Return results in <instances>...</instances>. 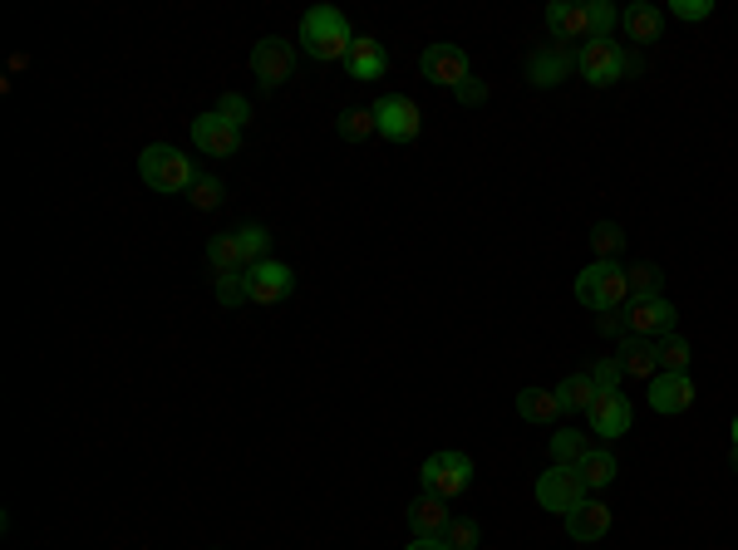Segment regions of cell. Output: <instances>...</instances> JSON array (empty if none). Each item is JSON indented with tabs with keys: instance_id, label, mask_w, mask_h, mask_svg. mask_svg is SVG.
Wrapping results in <instances>:
<instances>
[{
	"instance_id": "cell-15",
	"label": "cell",
	"mask_w": 738,
	"mask_h": 550,
	"mask_svg": "<svg viewBox=\"0 0 738 550\" xmlns=\"http://www.w3.org/2000/svg\"><path fill=\"white\" fill-rule=\"evenodd\" d=\"M576 69V50L572 44H542V50L527 54V79L537 89H556L562 79H572Z\"/></svg>"
},
{
	"instance_id": "cell-14",
	"label": "cell",
	"mask_w": 738,
	"mask_h": 550,
	"mask_svg": "<svg viewBox=\"0 0 738 550\" xmlns=\"http://www.w3.org/2000/svg\"><path fill=\"white\" fill-rule=\"evenodd\" d=\"M192 143L208 157H232L236 147H242V129H232V123L212 109V113H198V119H192Z\"/></svg>"
},
{
	"instance_id": "cell-22",
	"label": "cell",
	"mask_w": 738,
	"mask_h": 550,
	"mask_svg": "<svg viewBox=\"0 0 738 550\" xmlns=\"http://www.w3.org/2000/svg\"><path fill=\"white\" fill-rule=\"evenodd\" d=\"M582 481H586V491H600V487H610L620 472V462H616V452H606V447H590V452L582 457Z\"/></svg>"
},
{
	"instance_id": "cell-20",
	"label": "cell",
	"mask_w": 738,
	"mask_h": 550,
	"mask_svg": "<svg viewBox=\"0 0 738 550\" xmlns=\"http://www.w3.org/2000/svg\"><path fill=\"white\" fill-rule=\"evenodd\" d=\"M408 526H414V536H448V526H453V511H448V501L443 497H414L408 501Z\"/></svg>"
},
{
	"instance_id": "cell-6",
	"label": "cell",
	"mask_w": 738,
	"mask_h": 550,
	"mask_svg": "<svg viewBox=\"0 0 738 550\" xmlns=\"http://www.w3.org/2000/svg\"><path fill=\"white\" fill-rule=\"evenodd\" d=\"M590 497L586 491V481L576 467H547V472L537 477V501H542V511H556V516H566V511H576L582 501Z\"/></svg>"
},
{
	"instance_id": "cell-18",
	"label": "cell",
	"mask_w": 738,
	"mask_h": 550,
	"mask_svg": "<svg viewBox=\"0 0 738 550\" xmlns=\"http://www.w3.org/2000/svg\"><path fill=\"white\" fill-rule=\"evenodd\" d=\"M620 26L635 44H660L665 40V16L660 6H650V0H630L626 10H620Z\"/></svg>"
},
{
	"instance_id": "cell-19",
	"label": "cell",
	"mask_w": 738,
	"mask_h": 550,
	"mask_svg": "<svg viewBox=\"0 0 738 550\" xmlns=\"http://www.w3.org/2000/svg\"><path fill=\"white\" fill-rule=\"evenodd\" d=\"M547 30H552V40H562V44L590 40L586 6H572V0H552V6H547Z\"/></svg>"
},
{
	"instance_id": "cell-5",
	"label": "cell",
	"mask_w": 738,
	"mask_h": 550,
	"mask_svg": "<svg viewBox=\"0 0 738 550\" xmlns=\"http://www.w3.org/2000/svg\"><path fill=\"white\" fill-rule=\"evenodd\" d=\"M418 481H424L428 497H463V491L473 487V457L468 452H434L424 457V467H418Z\"/></svg>"
},
{
	"instance_id": "cell-4",
	"label": "cell",
	"mask_w": 738,
	"mask_h": 550,
	"mask_svg": "<svg viewBox=\"0 0 738 550\" xmlns=\"http://www.w3.org/2000/svg\"><path fill=\"white\" fill-rule=\"evenodd\" d=\"M576 69H582L586 84L610 89V84H620V74H635V69H640V60L620 50L616 40H586L582 50H576Z\"/></svg>"
},
{
	"instance_id": "cell-41",
	"label": "cell",
	"mask_w": 738,
	"mask_h": 550,
	"mask_svg": "<svg viewBox=\"0 0 738 550\" xmlns=\"http://www.w3.org/2000/svg\"><path fill=\"white\" fill-rule=\"evenodd\" d=\"M734 457H738V412H734Z\"/></svg>"
},
{
	"instance_id": "cell-33",
	"label": "cell",
	"mask_w": 738,
	"mask_h": 550,
	"mask_svg": "<svg viewBox=\"0 0 738 550\" xmlns=\"http://www.w3.org/2000/svg\"><path fill=\"white\" fill-rule=\"evenodd\" d=\"M188 202L198 206V212H218V206H222V182H218V177H208V172H202V177L192 182Z\"/></svg>"
},
{
	"instance_id": "cell-17",
	"label": "cell",
	"mask_w": 738,
	"mask_h": 550,
	"mask_svg": "<svg viewBox=\"0 0 738 550\" xmlns=\"http://www.w3.org/2000/svg\"><path fill=\"white\" fill-rule=\"evenodd\" d=\"M620 369H626V378H645L650 384L655 374H660V339H640V335H626L616 349Z\"/></svg>"
},
{
	"instance_id": "cell-35",
	"label": "cell",
	"mask_w": 738,
	"mask_h": 550,
	"mask_svg": "<svg viewBox=\"0 0 738 550\" xmlns=\"http://www.w3.org/2000/svg\"><path fill=\"white\" fill-rule=\"evenodd\" d=\"M218 301H222V305H246V301H252V295H246V271L218 275Z\"/></svg>"
},
{
	"instance_id": "cell-38",
	"label": "cell",
	"mask_w": 738,
	"mask_h": 550,
	"mask_svg": "<svg viewBox=\"0 0 738 550\" xmlns=\"http://www.w3.org/2000/svg\"><path fill=\"white\" fill-rule=\"evenodd\" d=\"M669 10H675L679 20H709L714 16V0H675Z\"/></svg>"
},
{
	"instance_id": "cell-32",
	"label": "cell",
	"mask_w": 738,
	"mask_h": 550,
	"mask_svg": "<svg viewBox=\"0 0 738 550\" xmlns=\"http://www.w3.org/2000/svg\"><path fill=\"white\" fill-rule=\"evenodd\" d=\"M586 374H590V384H596V394H610V388H620V378H626V369H620V359H616V354L596 359Z\"/></svg>"
},
{
	"instance_id": "cell-28",
	"label": "cell",
	"mask_w": 738,
	"mask_h": 550,
	"mask_svg": "<svg viewBox=\"0 0 738 550\" xmlns=\"http://www.w3.org/2000/svg\"><path fill=\"white\" fill-rule=\"evenodd\" d=\"M689 359H695V349H689L685 335H665L660 339V369L665 374H689Z\"/></svg>"
},
{
	"instance_id": "cell-31",
	"label": "cell",
	"mask_w": 738,
	"mask_h": 550,
	"mask_svg": "<svg viewBox=\"0 0 738 550\" xmlns=\"http://www.w3.org/2000/svg\"><path fill=\"white\" fill-rule=\"evenodd\" d=\"M590 246H596L600 261H616V251L626 246V232H620L616 222H596V232H590Z\"/></svg>"
},
{
	"instance_id": "cell-21",
	"label": "cell",
	"mask_w": 738,
	"mask_h": 550,
	"mask_svg": "<svg viewBox=\"0 0 738 550\" xmlns=\"http://www.w3.org/2000/svg\"><path fill=\"white\" fill-rule=\"evenodd\" d=\"M345 69H350V79H384V69H390V54H384L380 40L360 34V40L350 44V54H345Z\"/></svg>"
},
{
	"instance_id": "cell-25",
	"label": "cell",
	"mask_w": 738,
	"mask_h": 550,
	"mask_svg": "<svg viewBox=\"0 0 738 550\" xmlns=\"http://www.w3.org/2000/svg\"><path fill=\"white\" fill-rule=\"evenodd\" d=\"M208 266L226 275V271H246V261H242V241H236V232H222V236H212L208 241Z\"/></svg>"
},
{
	"instance_id": "cell-12",
	"label": "cell",
	"mask_w": 738,
	"mask_h": 550,
	"mask_svg": "<svg viewBox=\"0 0 738 550\" xmlns=\"http://www.w3.org/2000/svg\"><path fill=\"white\" fill-rule=\"evenodd\" d=\"M679 325V309L665 301V295H655V301H630L626 309V329L640 339H660V335H675Z\"/></svg>"
},
{
	"instance_id": "cell-40",
	"label": "cell",
	"mask_w": 738,
	"mask_h": 550,
	"mask_svg": "<svg viewBox=\"0 0 738 550\" xmlns=\"http://www.w3.org/2000/svg\"><path fill=\"white\" fill-rule=\"evenodd\" d=\"M408 550H448V541H443V536H414Z\"/></svg>"
},
{
	"instance_id": "cell-37",
	"label": "cell",
	"mask_w": 738,
	"mask_h": 550,
	"mask_svg": "<svg viewBox=\"0 0 738 550\" xmlns=\"http://www.w3.org/2000/svg\"><path fill=\"white\" fill-rule=\"evenodd\" d=\"M443 541H448V550H478V526H473V521H453Z\"/></svg>"
},
{
	"instance_id": "cell-9",
	"label": "cell",
	"mask_w": 738,
	"mask_h": 550,
	"mask_svg": "<svg viewBox=\"0 0 738 550\" xmlns=\"http://www.w3.org/2000/svg\"><path fill=\"white\" fill-rule=\"evenodd\" d=\"M630 422H635V408H630V398L620 394V388L596 394V404L586 408V428L596 432V438H606V442H616L620 432H630Z\"/></svg>"
},
{
	"instance_id": "cell-2",
	"label": "cell",
	"mask_w": 738,
	"mask_h": 550,
	"mask_svg": "<svg viewBox=\"0 0 738 550\" xmlns=\"http://www.w3.org/2000/svg\"><path fill=\"white\" fill-rule=\"evenodd\" d=\"M139 177L153 192H163V197H178V192H192V182H198L202 172H198V163H192L183 147L148 143L143 153H139Z\"/></svg>"
},
{
	"instance_id": "cell-26",
	"label": "cell",
	"mask_w": 738,
	"mask_h": 550,
	"mask_svg": "<svg viewBox=\"0 0 738 550\" xmlns=\"http://www.w3.org/2000/svg\"><path fill=\"white\" fill-rule=\"evenodd\" d=\"M590 452L586 432L582 428H566V432H552V462L556 467H582V457Z\"/></svg>"
},
{
	"instance_id": "cell-29",
	"label": "cell",
	"mask_w": 738,
	"mask_h": 550,
	"mask_svg": "<svg viewBox=\"0 0 738 550\" xmlns=\"http://www.w3.org/2000/svg\"><path fill=\"white\" fill-rule=\"evenodd\" d=\"M586 20H590V40H610V30L620 26V10L610 0H586Z\"/></svg>"
},
{
	"instance_id": "cell-30",
	"label": "cell",
	"mask_w": 738,
	"mask_h": 550,
	"mask_svg": "<svg viewBox=\"0 0 738 550\" xmlns=\"http://www.w3.org/2000/svg\"><path fill=\"white\" fill-rule=\"evenodd\" d=\"M335 129H340V138H345V143H365V138L374 133V109H345Z\"/></svg>"
},
{
	"instance_id": "cell-13",
	"label": "cell",
	"mask_w": 738,
	"mask_h": 550,
	"mask_svg": "<svg viewBox=\"0 0 738 550\" xmlns=\"http://www.w3.org/2000/svg\"><path fill=\"white\" fill-rule=\"evenodd\" d=\"M695 394H699L695 378H689V374H665V369L650 378V388H645L650 408L665 412V418H675V412H689V408H695Z\"/></svg>"
},
{
	"instance_id": "cell-23",
	"label": "cell",
	"mask_w": 738,
	"mask_h": 550,
	"mask_svg": "<svg viewBox=\"0 0 738 550\" xmlns=\"http://www.w3.org/2000/svg\"><path fill=\"white\" fill-rule=\"evenodd\" d=\"M552 394H556V404H562V412H586L590 404H596V384H590V374H566Z\"/></svg>"
},
{
	"instance_id": "cell-27",
	"label": "cell",
	"mask_w": 738,
	"mask_h": 550,
	"mask_svg": "<svg viewBox=\"0 0 738 550\" xmlns=\"http://www.w3.org/2000/svg\"><path fill=\"white\" fill-rule=\"evenodd\" d=\"M236 241H242V261H246V266H256V261H271V256H266V251H271V232H266V226H256V222L236 226Z\"/></svg>"
},
{
	"instance_id": "cell-3",
	"label": "cell",
	"mask_w": 738,
	"mask_h": 550,
	"mask_svg": "<svg viewBox=\"0 0 738 550\" xmlns=\"http://www.w3.org/2000/svg\"><path fill=\"white\" fill-rule=\"evenodd\" d=\"M576 301L596 315H610V309L630 305V271L620 261H590V266L576 275Z\"/></svg>"
},
{
	"instance_id": "cell-11",
	"label": "cell",
	"mask_w": 738,
	"mask_h": 550,
	"mask_svg": "<svg viewBox=\"0 0 738 550\" xmlns=\"http://www.w3.org/2000/svg\"><path fill=\"white\" fill-rule=\"evenodd\" d=\"M418 69H424L428 84H443V89H458V84H468V79H473L468 54H463L458 44H428Z\"/></svg>"
},
{
	"instance_id": "cell-7",
	"label": "cell",
	"mask_w": 738,
	"mask_h": 550,
	"mask_svg": "<svg viewBox=\"0 0 738 550\" xmlns=\"http://www.w3.org/2000/svg\"><path fill=\"white\" fill-rule=\"evenodd\" d=\"M424 129V113L408 94H384L374 103V133H384L390 143H414Z\"/></svg>"
},
{
	"instance_id": "cell-24",
	"label": "cell",
	"mask_w": 738,
	"mask_h": 550,
	"mask_svg": "<svg viewBox=\"0 0 738 550\" xmlns=\"http://www.w3.org/2000/svg\"><path fill=\"white\" fill-rule=\"evenodd\" d=\"M517 412H522L527 422H537V428H542V422L562 418V404H556L552 388H522V394H517Z\"/></svg>"
},
{
	"instance_id": "cell-8",
	"label": "cell",
	"mask_w": 738,
	"mask_h": 550,
	"mask_svg": "<svg viewBox=\"0 0 738 550\" xmlns=\"http://www.w3.org/2000/svg\"><path fill=\"white\" fill-rule=\"evenodd\" d=\"M252 74L261 89H281L286 79L295 74V44L281 40V34H266V40H256L252 50Z\"/></svg>"
},
{
	"instance_id": "cell-1",
	"label": "cell",
	"mask_w": 738,
	"mask_h": 550,
	"mask_svg": "<svg viewBox=\"0 0 738 550\" xmlns=\"http://www.w3.org/2000/svg\"><path fill=\"white\" fill-rule=\"evenodd\" d=\"M301 44H305V54H311V60H321V64L345 60L350 44H355L345 10H335V6H311V10L301 16Z\"/></svg>"
},
{
	"instance_id": "cell-39",
	"label": "cell",
	"mask_w": 738,
	"mask_h": 550,
	"mask_svg": "<svg viewBox=\"0 0 738 550\" xmlns=\"http://www.w3.org/2000/svg\"><path fill=\"white\" fill-rule=\"evenodd\" d=\"M453 94H458L463 103H483V99H487V89L478 84V79H468V84H458V89H453Z\"/></svg>"
},
{
	"instance_id": "cell-36",
	"label": "cell",
	"mask_w": 738,
	"mask_h": 550,
	"mask_svg": "<svg viewBox=\"0 0 738 550\" xmlns=\"http://www.w3.org/2000/svg\"><path fill=\"white\" fill-rule=\"evenodd\" d=\"M218 113L232 123V129H246V123H252V103H246L242 94H222L218 99Z\"/></svg>"
},
{
	"instance_id": "cell-16",
	"label": "cell",
	"mask_w": 738,
	"mask_h": 550,
	"mask_svg": "<svg viewBox=\"0 0 738 550\" xmlns=\"http://www.w3.org/2000/svg\"><path fill=\"white\" fill-rule=\"evenodd\" d=\"M566 536L572 541H582V546H590V541H606L610 536V507L606 501H582L576 511H566Z\"/></svg>"
},
{
	"instance_id": "cell-10",
	"label": "cell",
	"mask_w": 738,
	"mask_h": 550,
	"mask_svg": "<svg viewBox=\"0 0 738 550\" xmlns=\"http://www.w3.org/2000/svg\"><path fill=\"white\" fill-rule=\"evenodd\" d=\"M291 291H295V271L286 261H256V266H246V295H252V305H281Z\"/></svg>"
},
{
	"instance_id": "cell-34",
	"label": "cell",
	"mask_w": 738,
	"mask_h": 550,
	"mask_svg": "<svg viewBox=\"0 0 738 550\" xmlns=\"http://www.w3.org/2000/svg\"><path fill=\"white\" fill-rule=\"evenodd\" d=\"M660 281L665 275L655 266H635L630 271V301H655V295H660Z\"/></svg>"
}]
</instances>
